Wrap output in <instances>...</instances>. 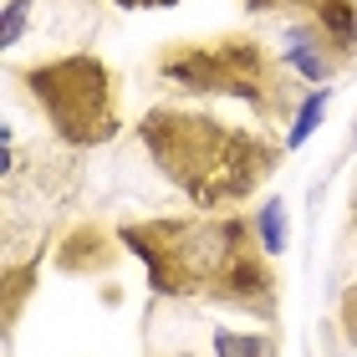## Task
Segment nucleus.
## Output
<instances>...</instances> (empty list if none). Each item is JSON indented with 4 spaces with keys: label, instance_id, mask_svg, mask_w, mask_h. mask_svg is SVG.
<instances>
[{
    "label": "nucleus",
    "instance_id": "obj_7",
    "mask_svg": "<svg viewBox=\"0 0 357 357\" xmlns=\"http://www.w3.org/2000/svg\"><path fill=\"white\" fill-rule=\"evenodd\" d=\"M215 357H281L266 332H215Z\"/></svg>",
    "mask_w": 357,
    "mask_h": 357
},
{
    "label": "nucleus",
    "instance_id": "obj_9",
    "mask_svg": "<svg viewBox=\"0 0 357 357\" xmlns=\"http://www.w3.org/2000/svg\"><path fill=\"white\" fill-rule=\"evenodd\" d=\"M255 235H261L266 255H281V250H286L291 225H286V204H281V199H266V204H261V215H255Z\"/></svg>",
    "mask_w": 357,
    "mask_h": 357
},
{
    "label": "nucleus",
    "instance_id": "obj_6",
    "mask_svg": "<svg viewBox=\"0 0 357 357\" xmlns=\"http://www.w3.org/2000/svg\"><path fill=\"white\" fill-rule=\"evenodd\" d=\"M281 61L296 77H306V82H327L342 56H337V46L317 26H286L281 31Z\"/></svg>",
    "mask_w": 357,
    "mask_h": 357
},
{
    "label": "nucleus",
    "instance_id": "obj_10",
    "mask_svg": "<svg viewBox=\"0 0 357 357\" xmlns=\"http://www.w3.org/2000/svg\"><path fill=\"white\" fill-rule=\"evenodd\" d=\"M26 15H31V0H10V6H6V26H0V46H6V52H10L15 41H21Z\"/></svg>",
    "mask_w": 357,
    "mask_h": 357
},
{
    "label": "nucleus",
    "instance_id": "obj_8",
    "mask_svg": "<svg viewBox=\"0 0 357 357\" xmlns=\"http://www.w3.org/2000/svg\"><path fill=\"white\" fill-rule=\"evenodd\" d=\"M321 118H327V87H317V92H306V97H301L296 118H291V133H286V149H301V143L317 133V123H321Z\"/></svg>",
    "mask_w": 357,
    "mask_h": 357
},
{
    "label": "nucleus",
    "instance_id": "obj_5",
    "mask_svg": "<svg viewBox=\"0 0 357 357\" xmlns=\"http://www.w3.org/2000/svg\"><path fill=\"white\" fill-rule=\"evenodd\" d=\"M255 15H291L286 26H317L337 56L357 46V0H245Z\"/></svg>",
    "mask_w": 357,
    "mask_h": 357
},
{
    "label": "nucleus",
    "instance_id": "obj_4",
    "mask_svg": "<svg viewBox=\"0 0 357 357\" xmlns=\"http://www.w3.org/2000/svg\"><path fill=\"white\" fill-rule=\"evenodd\" d=\"M26 87L36 92L46 123L77 149L107 143L123 123L118 97H112V72L97 56H61V61H46V67H31Z\"/></svg>",
    "mask_w": 357,
    "mask_h": 357
},
{
    "label": "nucleus",
    "instance_id": "obj_2",
    "mask_svg": "<svg viewBox=\"0 0 357 357\" xmlns=\"http://www.w3.org/2000/svg\"><path fill=\"white\" fill-rule=\"evenodd\" d=\"M138 138L149 158L169 174V184L184 189L199 209H225V204L250 199L281 158L266 138L225 128L220 118H204V112H189V107L143 112Z\"/></svg>",
    "mask_w": 357,
    "mask_h": 357
},
{
    "label": "nucleus",
    "instance_id": "obj_3",
    "mask_svg": "<svg viewBox=\"0 0 357 357\" xmlns=\"http://www.w3.org/2000/svg\"><path fill=\"white\" fill-rule=\"evenodd\" d=\"M281 72H291L286 61L275 67L266 56V46H255L250 36H215V41H189V46H169L158 56V77L184 97H240L255 112H286V87Z\"/></svg>",
    "mask_w": 357,
    "mask_h": 357
},
{
    "label": "nucleus",
    "instance_id": "obj_11",
    "mask_svg": "<svg viewBox=\"0 0 357 357\" xmlns=\"http://www.w3.org/2000/svg\"><path fill=\"white\" fill-rule=\"evenodd\" d=\"M342 332H347L352 342H357V286H352L347 296H342Z\"/></svg>",
    "mask_w": 357,
    "mask_h": 357
},
{
    "label": "nucleus",
    "instance_id": "obj_13",
    "mask_svg": "<svg viewBox=\"0 0 357 357\" xmlns=\"http://www.w3.org/2000/svg\"><path fill=\"white\" fill-rule=\"evenodd\" d=\"M352 133H357V128H352Z\"/></svg>",
    "mask_w": 357,
    "mask_h": 357
},
{
    "label": "nucleus",
    "instance_id": "obj_12",
    "mask_svg": "<svg viewBox=\"0 0 357 357\" xmlns=\"http://www.w3.org/2000/svg\"><path fill=\"white\" fill-rule=\"evenodd\" d=\"M118 6H169V0H118Z\"/></svg>",
    "mask_w": 357,
    "mask_h": 357
},
{
    "label": "nucleus",
    "instance_id": "obj_1",
    "mask_svg": "<svg viewBox=\"0 0 357 357\" xmlns=\"http://www.w3.org/2000/svg\"><path fill=\"white\" fill-rule=\"evenodd\" d=\"M123 245L138 250L164 296H204L245 306L250 317H275V271L255 220H153L123 230Z\"/></svg>",
    "mask_w": 357,
    "mask_h": 357
}]
</instances>
